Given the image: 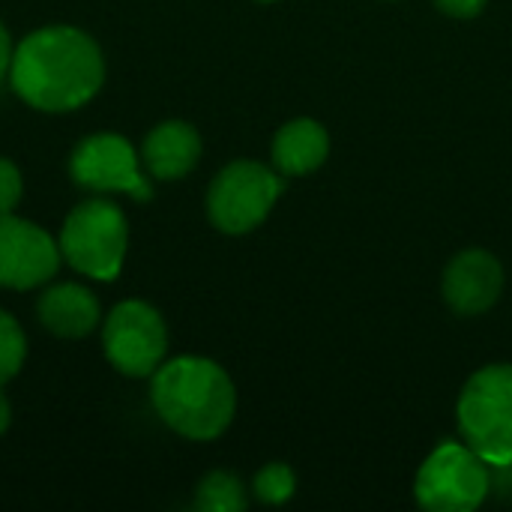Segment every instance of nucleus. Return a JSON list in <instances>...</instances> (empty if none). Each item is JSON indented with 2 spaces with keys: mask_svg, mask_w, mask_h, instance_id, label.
<instances>
[{
  "mask_svg": "<svg viewBox=\"0 0 512 512\" xmlns=\"http://www.w3.org/2000/svg\"><path fill=\"white\" fill-rule=\"evenodd\" d=\"M12 90L39 111H75L105 81V60L93 36L78 27H42L21 39L9 66Z\"/></svg>",
  "mask_w": 512,
  "mask_h": 512,
  "instance_id": "nucleus-1",
  "label": "nucleus"
},
{
  "mask_svg": "<svg viewBox=\"0 0 512 512\" xmlns=\"http://www.w3.org/2000/svg\"><path fill=\"white\" fill-rule=\"evenodd\" d=\"M150 399L168 429L189 441L219 438L237 411L228 372L207 357H177L150 375Z\"/></svg>",
  "mask_w": 512,
  "mask_h": 512,
  "instance_id": "nucleus-2",
  "label": "nucleus"
},
{
  "mask_svg": "<svg viewBox=\"0 0 512 512\" xmlns=\"http://www.w3.org/2000/svg\"><path fill=\"white\" fill-rule=\"evenodd\" d=\"M462 441L489 465L512 468V363L483 366L456 402Z\"/></svg>",
  "mask_w": 512,
  "mask_h": 512,
  "instance_id": "nucleus-3",
  "label": "nucleus"
},
{
  "mask_svg": "<svg viewBox=\"0 0 512 512\" xmlns=\"http://www.w3.org/2000/svg\"><path fill=\"white\" fill-rule=\"evenodd\" d=\"M57 246L72 270L96 282H111L120 276L126 261V246H129L126 216L117 204L105 198L81 201L66 216Z\"/></svg>",
  "mask_w": 512,
  "mask_h": 512,
  "instance_id": "nucleus-4",
  "label": "nucleus"
},
{
  "mask_svg": "<svg viewBox=\"0 0 512 512\" xmlns=\"http://www.w3.org/2000/svg\"><path fill=\"white\" fill-rule=\"evenodd\" d=\"M285 177L255 159L225 165L207 189V216L222 234L255 231L276 207Z\"/></svg>",
  "mask_w": 512,
  "mask_h": 512,
  "instance_id": "nucleus-5",
  "label": "nucleus"
},
{
  "mask_svg": "<svg viewBox=\"0 0 512 512\" xmlns=\"http://www.w3.org/2000/svg\"><path fill=\"white\" fill-rule=\"evenodd\" d=\"M489 495L492 468L459 441L438 444L414 480V498L429 512H471Z\"/></svg>",
  "mask_w": 512,
  "mask_h": 512,
  "instance_id": "nucleus-6",
  "label": "nucleus"
},
{
  "mask_svg": "<svg viewBox=\"0 0 512 512\" xmlns=\"http://www.w3.org/2000/svg\"><path fill=\"white\" fill-rule=\"evenodd\" d=\"M108 363L129 378H150L168 351V330L162 315L141 300H126L111 309L102 327Z\"/></svg>",
  "mask_w": 512,
  "mask_h": 512,
  "instance_id": "nucleus-7",
  "label": "nucleus"
},
{
  "mask_svg": "<svg viewBox=\"0 0 512 512\" xmlns=\"http://www.w3.org/2000/svg\"><path fill=\"white\" fill-rule=\"evenodd\" d=\"M69 171L78 186L90 192H126L135 201H150L153 186L138 168L135 147L114 132L84 138L69 159Z\"/></svg>",
  "mask_w": 512,
  "mask_h": 512,
  "instance_id": "nucleus-8",
  "label": "nucleus"
},
{
  "mask_svg": "<svg viewBox=\"0 0 512 512\" xmlns=\"http://www.w3.org/2000/svg\"><path fill=\"white\" fill-rule=\"evenodd\" d=\"M60 246L33 222L0 216V285L27 291L45 285L60 267Z\"/></svg>",
  "mask_w": 512,
  "mask_h": 512,
  "instance_id": "nucleus-9",
  "label": "nucleus"
},
{
  "mask_svg": "<svg viewBox=\"0 0 512 512\" xmlns=\"http://www.w3.org/2000/svg\"><path fill=\"white\" fill-rule=\"evenodd\" d=\"M441 294L456 315L462 318L483 315L504 294V267L489 249L480 246L462 249L444 270Z\"/></svg>",
  "mask_w": 512,
  "mask_h": 512,
  "instance_id": "nucleus-10",
  "label": "nucleus"
},
{
  "mask_svg": "<svg viewBox=\"0 0 512 512\" xmlns=\"http://www.w3.org/2000/svg\"><path fill=\"white\" fill-rule=\"evenodd\" d=\"M330 156V135L327 126L312 117H297L279 126L270 144L273 168L282 177H306L318 171Z\"/></svg>",
  "mask_w": 512,
  "mask_h": 512,
  "instance_id": "nucleus-11",
  "label": "nucleus"
},
{
  "mask_svg": "<svg viewBox=\"0 0 512 512\" xmlns=\"http://www.w3.org/2000/svg\"><path fill=\"white\" fill-rule=\"evenodd\" d=\"M144 165L156 180H180L201 159V135L192 123L165 120L144 138Z\"/></svg>",
  "mask_w": 512,
  "mask_h": 512,
  "instance_id": "nucleus-12",
  "label": "nucleus"
},
{
  "mask_svg": "<svg viewBox=\"0 0 512 512\" xmlns=\"http://www.w3.org/2000/svg\"><path fill=\"white\" fill-rule=\"evenodd\" d=\"M39 321L63 339H84L99 324V303L96 297L75 282L54 285L39 297Z\"/></svg>",
  "mask_w": 512,
  "mask_h": 512,
  "instance_id": "nucleus-13",
  "label": "nucleus"
},
{
  "mask_svg": "<svg viewBox=\"0 0 512 512\" xmlns=\"http://www.w3.org/2000/svg\"><path fill=\"white\" fill-rule=\"evenodd\" d=\"M249 507L246 486L228 471H210L195 489V510L201 512H240Z\"/></svg>",
  "mask_w": 512,
  "mask_h": 512,
  "instance_id": "nucleus-14",
  "label": "nucleus"
},
{
  "mask_svg": "<svg viewBox=\"0 0 512 512\" xmlns=\"http://www.w3.org/2000/svg\"><path fill=\"white\" fill-rule=\"evenodd\" d=\"M294 492H297V474H294V468L285 465V462H270V465H264V468L255 474V480H252V495H255L261 504H267V507H282V504H288V501L294 498Z\"/></svg>",
  "mask_w": 512,
  "mask_h": 512,
  "instance_id": "nucleus-15",
  "label": "nucleus"
},
{
  "mask_svg": "<svg viewBox=\"0 0 512 512\" xmlns=\"http://www.w3.org/2000/svg\"><path fill=\"white\" fill-rule=\"evenodd\" d=\"M24 357H27L24 333H21L18 321L9 312L0 309V387L18 375Z\"/></svg>",
  "mask_w": 512,
  "mask_h": 512,
  "instance_id": "nucleus-16",
  "label": "nucleus"
},
{
  "mask_svg": "<svg viewBox=\"0 0 512 512\" xmlns=\"http://www.w3.org/2000/svg\"><path fill=\"white\" fill-rule=\"evenodd\" d=\"M21 192H24L21 171L15 168V162L0 156V216L15 210V204L21 201Z\"/></svg>",
  "mask_w": 512,
  "mask_h": 512,
  "instance_id": "nucleus-17",
  "label": "nucleus"
},
{
  "mask_svg": "<svg viewBox=\"0 0 512 512\" xmlns=\"http://www.w3.org/2000/svg\"><path fill=\"white\" fill-rule=\"evenodd\" d=\"M489 0H435V6L450 15V18H459V21H468V18H477L483 9H486Z\"/></svg>",
  "mask_w": 512,
  "mask_h": 512,
  "instance_id": "nucleus-18",
  "label": "nucleus"
},
{
  "mask_svg": "<svg viewBox=\"0 0 512 512\" xmlns=\"http://www.w3.org/2000/svg\"><path fill=\"white\" fill-rule=\"evenodd\" d=\"M12 54H15L12 39H9V33H6V27H3V21H0V78L9 72V66H12Z\"/></svg>",
  "mask_w": 512,
  "mask_h": 512,
  "instance_id": "nucleus-19",
  "label": "nucleus"
},
{
  "mask_svg": "<svg viewBox=\"0 0 512 512\" xmlns=\"http://www.w3.org/2000/svg\"><path fill=\"white\" fill-rule=\"evenodd\" d=\"M9 420H12V411H9V402H6V396L0 393V435L9 429Z\"/></svg>",
  "mask_w": 512,
  "mask_h": 512,
  "instance_id": "nucleus-20",
  "label": "nucleus"
},
{
  "mask_svg": "<svg viewBox=\"0 0 512 512\" xmlns=\"http://www.w3.org/2000/svg\"><path fill=\"white\" fill-rule=\"evenodd\" d=\"M258 3H276V0H258Z\"/></svg>",
  "mask_w": 512,
  "mask_h": 512,
  "instance_id": "nucleus-21",
  "label": "nucleus"
}]
</instances>
